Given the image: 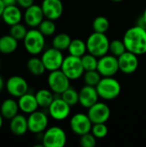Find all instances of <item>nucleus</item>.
I'll list each match as a JSON object with an SVG mask.
<instances>
[{"instance_id": "nucleus-39", "label": "nucleus", "mask_w": 146, "mask_h": 147, "mask_svg": "<svg viewBox=\"0 0 146 147\" xmlns=\"http://www.w3.org/2000/svg\"><path fill=\"white\" fill-rule=\"evenodd\" d=\"M3 3H4L5 6L17 4V3H16V0H3Z\"/></svg>"}, {"instance_id": "nucleus-25", "label": "nucleus", "mask_w": 146, "mask_h": 147, "mask_svg": "<svg viewBox=\"0 0 146 147\" xmlns=\"http://www.w3.org/2000/svg\"><path fill=\"white\" fill-rule=\"evenodd\" d=\"M67 50H68V53L70 55L81 58L86 53V52H88L86 41H83L81 39L71 40V44Z\"/></svg>"}, {"instance_id": "nucleus-24", "label": "nucleus", "mask_w": 146, "mask_h": 147, "mask_svg": "<svg viewBox=\"0 0 146 147\" xmlns=\"http://www.w3.org/2000/svg\"><path fill=\"white\" fill-rule=\"evenodd\" d=\"M54 93L49 89H40L35 93V97L39 107L43 109H47L50 104L54 100Z\"/></svg>"}, {"instance_id": "nucleus-13", "label": "nucleus", "mask_w": 146, "mask_h": 147, "mask_svg": "<svg viewBox=\"0 0 146 147\" xmlns=\"http://www.w3.org/2000/svg\"><path fill=\"white\" fill-rule=\"evenodd\" d=\"M28 131L33 134H40L48 127V116L42 111L36 110L28 115Z\"/></svg>"}, {"instance_id": "nucleus-42", "label": "nucleus", "mask_w": 146, "mask_h": 147, "mask_svg": "<svg viewBox=\"0 0 146 147\" xmlns=\"http://www.w3.org/2000/svg\"><path fill=\"white\" fill-rule=\"evenodd\" d=\"M3 115H2V114L0 113V129H1V127H3Z\"/></svg>"}, {"instance_id": "nucleus-40", "label": "nucleus", "mask_w": 146, "mask_h": 147, "mask_svg": "<svg viewBox=\"0 0 146 147\" xmlns=\"http://www.w3.org/2000/svg\"><path fill=\"white\" fill-rule=\"evenodd\" d=\"M4 8H5V5H4V3H3V0H0V17H1V16H2V13H3Z\"/></svg>"}, {"instance_id": "nucleus-1", "label": "nucleus", "mask_w": 146, "mask_h": 147, "mask_svg": "<svg viewBox=\"0 0 146 147\" xmlns=\"http://www.w3.org/2000/svg\"><path fill=\"white\" fill-rule=\"evenodd\" d=\"M126 51L137 55L146 53V28L136 25L128 28L123 36Z\"/></svg>"}, {"instance_id": "nucleus-34", "label": "nucleus", "mask_w": 146, "mask_h": 147, "mask_svg": "<svg viewBox=\"0 0 146 147\" xmlns=\"http://www.w3.org/2000/svg\"><path fill=\"white\" fill-rule=\"evenodd\" d=\"M126 51L125 43L120 40H114L112 41H110L109 44V52L111 53L112 55L115 56V57H120L121 54H123Z\"/></svg>"}, {"instance_id": "nucleus-18", "label": "nucleus", "mask_w": 146, "mask_h": 147, "mask_svg": "<svg viewBox=\"0 0 146 147\" xmlns=\"http://www.w3.org/2000/svg\"><path fill=\"white\" fill-rule=\"evenodd\" d=\"M79 104L85 109L90 108L99 100V95L95 86L85 85L79 91Z\"/></svg>"}, {"instance_id": "nucleus-7", "label": "nucleus", "mask_w": 146, "mask_h": 147, "mask_svg": "<svg viewBox=\"0 0 146 147\" xmlns=\"http://www.w3.org/2000/svg\"><path fill=\"white\" fill-rule=\"evenodd\" d=\"M70 81L71 80L61 69L50 71L47 77V84L49 89L57 95H61L70 87Z\"/></svg>"}, {"instance_id": "nucleus-12", "label": "nucleus", "mask_w": 146, "mask_h": 147, "mask_svg": "<svg viewBox=\"0 0 146 147\" xmlns=\"http://www.w3.org/2000/svg\"><path fill=\"white\" fill-rule=\"evenodd\" d=\"M93 122L95 123H106L111 115L110 108L102 102H97L90 108L88 109L87 114Z\"/></svg>"}, {"instance_id": "nucleus-11", "label": "nucleus", "mask_w": 146, "mask_h": 147, "mask_svg": "<svg viewBox=\"0 0 146 147\" xmlns=\"http://www.w3.org/2000/svg\"><path fill=\"white\" fill-rule=\"evenodd\" d=\"M5 89L12 97L19 98L28 92V84L25 78L21 76H12L5 83Z\"/></svg>"}, {"instance_id": "nucleus-17", "label": "nucleus", "mask_w": 146, "mask_h": 147, "mask_svg": "<svg viewBox=\"0 0 146 147\" xmlns=\"http://www.w3.org/2000/svg\"><path fill=\"white\" fill-rule=\"evenodd\" d=\"M40 6L45 18L53 21L58 20L64 11V5L61 0H43Z\"/></svg>"}, {"instance_id": "nucleus-21", "label": "nucleus", "mask_w": 146, "mask_h": 147, "mask_svg": "<svg viewBox=\"0 0 146 147\" xmlns=\"http://www.w3.org/2000/svg\"><path fill=\"white\" fill-rule=\"evenodd\" d=\"M9 129L14 135H24L28 131V118H26L23 115L17 114L9 120Z\"/></svg>"}, {"instance_id": "nucleus-33", "label": "nucleus", "mask_w": 146, "mask_h": 147, "mask_svg": "<svg viewBox=\"0 0 146 147\" xmlns=\"http://www.w3.org/2000/svg\"><path fill=\"white\" fill-rule=\"evenodd\" d=\"M83 81L86 85H90V86H95V87L102 79V75L98 72L97 70L86 71L83 73Z\"/></svg>"}, {"instance_id": "nucleus-8", "label": "nucleus", "mask_w": 146, "mask_h": 147, "mask_svg": "<svg viewBox=\"0 0 146 147\" xmlns=\"http://www.w3.org/2000/svg\"><path fill=\"white\" fill-rule=\"evenodd\" d=\"M40 59L46 71H52L61 68L65 57L62 53V51L52 47L42 53Z\"/></svg>"}, {"instance_id": "nucleus-32", "label": "nucleus", "mask_w": 146, "mask_h": 147, "mask_svg": "<svg viewBox=\"0 0 146 147\" xmlns=\"http://www.w3.org/2000/svg\"><path fill=\"white\" fill-rule=\"evenodd\" d=\"M28 31V30L27 29L26 26L22 24L21 22L12 25L9 28V34L12 35L17 40H23Z\"/></svg>"}, {"instance_id": "nucleus-20", "label": "nucleus", "mask_w": 146, "mask_h": 147, "mask_svg": "<svg viewBox=\"0 0 146 147\" xmlns=\"http://www.w3.org/2000/svg\"><path fill=\"white\" fill-rule=\"evenodd\" d=\"M18 106L20 111L24 114L29 115L34 111H36L39 108V104L37 102L35 95L32 93L27 92L18 98Z\"/></svg>"}, {"instance_id": "nucleus-10", "label": "nucleus", "mask_w": 146, "mask_h": 147, "mask_svg": "<svg viewBox=\"0 0 146 147\" xmlns=\"http://www.w3.org/2000/svg\"><path fill=\"white\" fill-rule=\"evenodd\" d=\"M96 70L102 77H114L120 71L118 58L112 54L99 58Z\"/></svg>"}, {"instance_id": "nucleus-35", "label": "nucleus", "mask_w": 146, "mask_h": 147, "mask_svg": "<svg viewBox=\"0 0 146 147\" xmlns=\"http://www.w3.org/2000/svg\"><path fill=\"white\" fill-rule=\"evenodd\" d=\"M91 133L96 139H103L108 134V128L106 123H95L92 126Z\"/></svg>"}, {"instance_id": "nucleus-19", "label": "nucleus", "mask_w": 146, "mask_h": 147, "mask_svg": "<svg viewBox=\"0 0 146 147\" xmlns=\"http://www.w3.org/2000/svg\"><path fill=\"white\" fill-rule=\"evenodd\" d=\"M22 17L23 15L20 7L17 6V4L5 6L1 16V18L3 19L4 23H6L9 27L21 22Z\"/></svg>"}, {"instance_id": "nucleus-4", "label": "nucleus", "mask_w": 146, "mask_h": 147, "mask_svg": "<svg viewBox=\"0 0 146 147\" xmlns=\"http://www.w3.org/2000/svg\"><path fill=\"white\" fill-rule=\"evenodd\" d=\"M45 35L36 28H31L28 31L25 38L23 39V44L26 51L31 55H38L44 51L46 46Z\"/></svg>"}, {"instance_id": "nucleus-31", "label": "nucleus", "mask_w": 146, "mask_h": 147, "mask_svg": "<svg viewBox=\"0 0 146 147\" xmlns=\"http://www.w3.org/2000/svg\"><path fill=\"white\" fill-rule=\"evenodd\" d=\"M38 29L42 33L43 35L52 36V34H54V33L56 31V25H55L53 20L46 18L38 26Z\"/></svg>"}, {"instance_id": "nucleus-9", "label": "nucleus", "mask_w": 146, "mask_h": 147, "mask_svg": "<svg viewBox=\"0 0 146 147\" xmlns=\"http://www.w3.org/2000/svg\"><path fill=\"white\" fill-rule=\"evenodd\" d=\"M92 126L93 122L89 119V115L83 113H77L72 115L70 120L71 131L78 136H82L91 132Z\"/></svg>"}, {"instance_id": "nucleus-29", "label": "nucleus", "mask_w": 146, "mask_h": 147, "mask_svg": "<svg viewBox=\"0 0 146 147\" xmlns=\"http://www.w3.org/2000/svg\"><path fill=\"white\" fill-rule=\"evenodd\" d=\"M110 26L109 21L107 17L103 16H100L95 18L92 23V28L95 32L98 33H105L108 30Z\"/></svg>"}, {"instance_id": "nucleus-28", "label": "nucleus", "mask_w": 146, "mask_h": 147, "mask_svg": "<svg viewBox=\"0 0 146 147\" xmlns=\"http://www.w3.org/2000/svg\"><path fill=\"white\" fill-rule=\"evenodd\" d=\"M60 96L61 98L65 102H67L71 107L79 103V92L71 86L66 90H65Z\"/></svg>"}, {"instance_id": "nucleus-2", "label": "nucleus", "mask_w": 146, "mask_h": 147, "mask_svg": "<svg viewBox=\"0 0 146 147\" xmlns=\"http://www.w3.org/2000/svg\"><path fill=\"white\" fill-rule=\"evenodd\" d=\"M110 41L105 33L93 32L89 35L86 45L88 53L95 55L97 58H101L109 52Z\"/></svg>"}, {"instance_id": "nucleus-43", "label": "nucleus", "mask_w": 146, "mask_h": 147, "mask_svg": "<svg viewBox=\"0 0 146 147\" xmlns=\"http://www.w3.org/2000/svg\"><path fill=\"white\" fill-rule=\"evenodd\" d=\"M112 1H114V2H121L123 0H112Z\"/></svg>"}, {"instance_id": "nucleus-22", "label": "nucleus", "mask_w": 146, "mask_h": 147, "mask_svg": "<svg viewBox=\"0 0 146 147\" xmlns=\"http://www.w3.org/2000/svg\"><path fill=\"white\" fill-rule=\"evenodd\" d=\"M20 109L18 106V102H16L13 98H7L3 101L0 106V113L3 117L6 120H10L14 116H15Z\"/></svg>"}, {"instance_id": "nucleus-38", "label": "nucleus", "mask_w": 146, "mask_h": 147, "mask_svg": "<svg viewBox=\"0 0 146 147\" xmlns=\"http://www.w3.org/2000/svg\"><path fill=\"white\" fill-rule=\"evenodd\" d=\"M140 21H141V22L143 23V24H142V26H143V27H145V28H146V8H145V9L144 10V12H143V15L141 16Z\"/></svg>"}, {"instance_id": "nucleus-16", "label": "nucleus", "mask_w": 146, "mask_h": 147, "mask_svg": "<svg viewBox=\"0 0 146 147\" xmlns=\"http://www.w3.org/2000/svg\"><path fill=\"white\" fill-rule=\"evenodd\" d=\"M45 16L40 5L33 4L30 7L25 9L23 14V20L27 26L30 27L31 28H37L40 22L44 20Z\"/></svg>"}, {"instance_id": "nucleus-37", "label": "nucleus", "mask_w": 146, "mask_h": 147, "mask_svg": "<svg viewBox=\"0 0 146 147\" xmlns=\"http://www.w3.org/2000/svg\"><path fill=\"white\" fill-rule=\"evenodd\" d=\"M34 0H16V3L20 8L27 9L34 4Z\"/></svg>"}, {"instance_id": "nucleus-3", "label": "nucleus", "mask_w": 146, "mask_h": 147, "mask_svg": "<svg viewBox=\"0 0 146 147\" xmlns=\"http://www.w3.org/2000/svg\"><path fill=\"white\" fill-rule=\"evenodd\" d=\"M99 97L105 101H111L117 98L121 92L120 82L113 77H102L96 86Z\"/></svg>"}, {"instance_id": "nucleus-27", "label": "nucleus", "mask_w": 146, "mask_h": 147, "mask_svg": "<svg viewBox=\"0 0 146 147\" xmlns=\"http://www.w3.org/2000/svg\"><path fill=\"white\" fill-rule=\"evenodd\" d=\"M71 41V38L69 34H65V33H60L56 34L52 40V46L56 48L59 49L60 51H65L67 50L70 44Z\"/></svg>"}, {"instance_id": "nucleus-26", "label": "nucleus", "mask_w": 146, "mask_h": 147, "mask_svg": "<svg viewBox=\"0 0 146 147\" xmlns=\"http://www.w3.org/2000/svg\"><path fill=\"white\" fill-rule=\"evenodd\" d=\"M27 68L28 71L34 76H41L46 71L41 59L37 57H32L28 60Z\"/></svg>"}, {"instance_id": "nucleus-30", "label": "nucleus", "mask_w": 146, "mask_h": 147, "mask_svg": "<svg viewBox=\"0 0 146 147\" xmlns=\"http://www.w3.org/2000/svg\"><path fill=\"white\" fill-rule=\"evenodd\" d=\"M98 59L95 55L91 53H85L83 57H81L82 64L84 68V71H93L97 69Z\"/></svg>"}, {"instance_id": "nucleus-23", "label": "nucleus", "mask_w": 146, "mask_h": 147, "mask_svg": "<svg viewBox=\"0 0 146 147\" xmlns=\"http://www.w3.org/2000/svg\"><path fill=\"white\" fill-rule=\"evenodd\" d=\"M18 47V40L12 35L4 34L0 37V53L3 54H10L14 53Z\"/></svg>"}, {"instance_id": "nucleus-6", "label": "nucleus", "mask_w": 146, "mask_h": 147, "mask_svg": "<svg viewBox=\"0 0 146 147\" xmlns=\"http://www.w3.org/2000/svg\"><path fill=\"white\" fill-rule=\"evenodd\" d=\"M60 69L70 80L79 79L83 76V73L85 71L82 64L81 58L70 54L65 57Z\"/></svg>"}, {"instance_id": "nucleus-5", "label": "nucleus", "mask_w": 146, "mask_h": 147, "mask_svg": "<svg viewBox=\"0 0 146 147\" xmlns=\"http://www.w3.org/2000/svg\"><path fill=\"white\" fill-rule=\"evenodd\" d=\"M67 142L65 130L58 126L46 128L42 135V146L45 147H64Z\"/></svg>"}, {"instance_id": "nucleus-41", "label": "nucleus", "mask_w": 146, "mask_h": 147, "mask_svg": "<svg viewBox=\"0 0 146 147\" xmlns=\"http://www.w3.org/2000/svg\"><path fill=\"white\" fill-rule=\"evenodd\" d=\"M5 86V84H4V81H3V78L0 76V92L3 90V87Z\"/></svg>"}, {"instance_id": "nucleus-36", "label": "nucleus", "mask_w": 146, "mask_h": 147, "mask_svg": "<svg viewBox=\"0 0 146 147\" xmlns=\"http://www.w3.org/2000/svg\"><path fill=\"white\" fill-rule=\"evenodd\" d=\"M80 145L83 147H95L96 145V138L91 132L80 136Z\"/></svg>"}, {"instance_id": "nucleus-15", "label": "nucleus", "mask_w": 146, "mask_h": 147, "mask_svg": "<svg viewBox=\"0 0 146 147\" xmlns=\"http://www.w3.org/2000/svg\"><path fill=\"white\" fill-rule=\"evenodd\" d=\"M119 68L122 73L133 74L139 68V60L138 55L129 51H126L123 54L118 57Z\"/></svg>"}, {"instance_id": "nucleus-14", "label": "nucleus", "mask_w": 146, "mask_h": 147, "mask_svg": "<svg viewBox=\"0 0 146 147\" xmlns=\"http://www.w3.org/2000/svg\"><path fill=\"white\" fill-rule=\"evenodd\" d=\"M49 115L55 121H64L70 115L71 106L65 102L61 96L54 98L52 102L47 108Z\"/></svg>"}]
</instances>
